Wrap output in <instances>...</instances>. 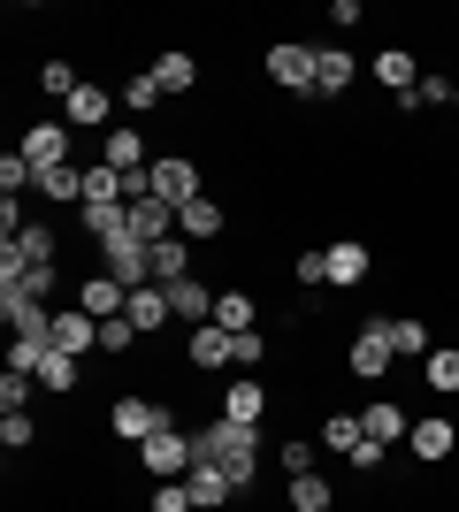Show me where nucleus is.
Here are the masks:
<instances>
[{
    "mask_svg": "<svg viewBox=\"0 0 459 512\" xmlns=\"http://www.w3.org/2000/svg\"><path fill=\"white\" fill-rule=\"evenodd\" d=\"M345 367L360 375V383H383L398 367V344H391V321H368V329H352V344H345Z\"/></svg>",
    "mask_w": 459,
    "mask_h": 512,
    "instance_id": "nucleus-3",
    "label": "nucleus"
},
{
    "mask_svg": "<svg viewBox=\"0 0 459 512\" xmlns=\"http://www.w3.org/2000/svg\"><path fill=\"white\" fill-rule=\"evenodd\" d=\"M222 222H230V214H222V207H215L207 192L176 207V237H184V245H199V237H222Z\"/></svg>",
    "mask_w": 459,
    "mask_h": 512,
    "instance_id": "nucleus-21",
    "label": "nucleus"
},
{
    "mask_svg": "<svg viewBox=\"0 0 459 512\" xmlns=\"http://www.w3.org/2000/svg\"><path fill=\"white\" fill-rule=\"evenodd\" d=\"M184 260H192V245H184V237H161V245H153V283H176V276H192Z\"/></svg>",
    "mask_w": 459,
    "mask_h": 512,
    "instance_id": "nucleus-34",
    "label": "nucleus"
},
{
    "mask_svg": "<svg viewBox=\"0 0 459 512\" xmlns=\"http://www.w3.org/2000/svg\"><path fill=\"white\" fill-rule=\"evenodd\" d=\"M46 344H54V352H69V360H85V352H100V321H92L85 306H54Z\"/></svg>",
    "mask_w": 459,
    "mask_h": 512,
    "instance_id": "nucleus-6",
    "label": "nucleus"
},
{
    "mask_svg": "<svg viewBox=\"0 0 459 512\" xmlns=\"http://www.w3.org/2000/svg\"><path fill=\"white\" fill-rule=\"evenodd\" d=\"M199 459H215L238 490H253V474H261V428H245V421H207L199 428Z\"/></svg>",
    "mask_w": 459,
    "mask_h": 512,
    "instance_id": "nucleus-1",
    "label": "nucleus"
},
{
    "mask_svg": "<svg viewBox=\"0 0 459 512\" xmlns=\"http://www.w3.org/2000/svg\"><path fill=\"white\" fill-rule=\"evenodd\" d=\"M329 31H360V0H329Z\"/></svg>",
    "mask_w": 459,
    "mask_h": 512,
    "instance_id": "nucleus-45",
    "label": "nucleus"
},
{
    "mask_svg": "<svg viewBox=\"0 0 459 512\" xmlns=\"http://www.w3.org/2000/svg\"><path fill=\"white\" fill-rule=\"evenodd\" d=\"M184 490H192V505H199V512H222L230 497H238V482H230V474H222L215 459H199V467L184 474Z\"/></svg>",
    "mask_w": 459,
    "mask_h": 512,
    "instance_id": "nucleus-19",
    "label": "nucleus"
},
{
    "mask_svg": "<svg viewBox=\"0 0 459 512\" xmlns=\"http://www.w3.org/2000/svg\"><path fill=\"white\" fill-rule=\"evenodd\" d=\"M31 192H39V199H77V207H85V169H77V161H62V169H46Z\"/></svg>",
    "mask_w": 459,
    "mask_h": 512,
    "instance_id": "nucleus-28",
    "label": "nucleus"
},
{
    "mask_svg": "<svg viewBox=\"0 0 459 512\" xmlns=\"http://www.w3.org/2000/svg\"><path fill=\"white\" fill-rule=\"evenodd\" d=\"M77 306H85L92 321H115V314H131V291H123L115 276H100V268H92V276H77Z\"/></svg>",
    "mask_w": 459,
    "mask_h": 512,
    "instance_id": "nucleus-14",
    "label": "nucleus"
},
{
    "mask_svg": "<svg viewBox=\"0 0 459 512\" xmlns=\"http://www.w3.org/2000/svg\"><path fill=\"white\" fill-rule=\"evenodd\" d=\"M153 85H161V100H169V92H199V54L169 46V54L153 62Z\"/></svg>",
    "mask_w": 459,
    "mask_h": 512,
    "instance_id": "nucleus-22",
    "label": "nucleus"
},
{
    "mask_svg": "<svg viewBox=\"0 0 459 512\" xmlns=\"http://www.w3.org/2000/svg\"><path fill=\"white\" fill-rule=\"evenodd\" d=\"M153 512H199V505H192L184 482H161V490H153Z\"/></svg>",
    "mask_w": 459,
    "mask_h": 512,
    "instance_id": "nucleus-43",
    "label": "nucleus"
},
{
    "mask_svg": "<svg viewBox=\"0 0 459 512\" xmlns=\"http://www.w3.org/2000/svg\"><path fill=\"white\" fill-rule=\"evenodd\" d=\"M268 85H284V92H314V46L284 39V46H268Z\"/></svg>",
    "mask_w": 459,
    "mask_h": 512,
    "instance_id": "nucleus-7",
    "label": "nucleus"
},
{
    "mask_svg": "<svg viewBox=\"0 0 459 512\" xmlns=\"http://www.w3.org/2000/svg\"><path fill=\"white\" fill-rule=\"evenodd\" d=\"M115 107H123V100H115L108 85H77L69 107H62V123L69 130H115Z\"/></svg>",
    "mask_w": 459,
    "mask_h": 512,
    "instance_id": "nucleus-10",
    "label": "nucleus"
},
{
    "mask_svg": "<svg viewBox=\"0 0 459 512\" xmlns=\"http://www.w3.org/2000/svg\"><path fill=\"white\" fill-rule=\"evenodd\" d=\"M222 421H245V428H261V421H268V390H261V375H238V383L222 390Z\"/></svg>",
    "mask_w": 459,
    "mask_h": 512,
    "instance_id": "nucleus-16",
    "label": "nucleus"
},
{
    "mask_svg": "<svg viewBox=\"0 0 459 512\" xmlns=\"http://www.w3.org/2000/svg\"><path fill=\"white\" fill-rule=\"evenodd\" d=\"M8 253H16L23 268H54V253H62V237L46 230V222H23V237L8 245Z\"/></svg>",
    "mask_w": 459,
    "mask_h": 512,
    "instance_id": "nucleus-26",
    "label": "nucleus"
},
{
    "mask_svg": "<svg viewBox=\"0 0 459 512\" xmlns=\"http://www.w3.org/2000/svg\"><path fill=\"white\" fill-rule=\"evenodd\" d=\"M146 192L169 199V207H184V199H199V169L184 161V153H161V161L146 169Z\"/></svg>",
    "mask_w": 459,
    "mask_h": 512,
    "instance_id": "nucleus-8",
    "label": "nucleus"
},
{
    "mask_svg": "<svg viewBox=\"0 0 459 512\" xmlns=\"http://www.w3.org/2000/svg\"><path fill=\"white\" fill-rule=\"evenodd\" d=\"M284 497H291V512H337V490H329L322 474H299Z\"/></svg>",
    "mask_w": 459,
    "mask_h": 512,
    "instance_id": "nucleus-31",
    "label": "nucleus"
},
{
    "mask_svg": "<svg viewBox=\"0 0 459 512\" xmlns=\"http://www.w3.org/2000/svg\"><path fill=\"white\" fill-rule=\"evenodd\" d=\"M406 451H414L421 467H444V459L459 451V428L444 421V413H421V421H414V436H406Z\"/></svg>",
    "mask_w": 459,
    "mask_h": 512,
    "instance_id": "nucleus-11",
    "label": "nucleus"
},
{
    "mask_svg": "<svg viewBox=\"0 0 459 512\" xmlns=\"http://www.w3.org/2000/svg\"><path fill=\"white\" fill-rule=\"evenodd\" d=\"M31 390H39V375H0V413H23Z\"/></svg>",
    "mask_w": 459,
    "mask_h": 512,
    "instance_id": "nucleus-42",
    "label": "nucleus"
},
{
    "mask_svg": "<svg viewBox=\"0 0 459 512\" xmlns=\"http://www.w3.org/2000/svg\"><path fill=\"white\" fill-rule=\"evenodd\" d=\"M77 85H85V77H77L69 62H46L39 69V92H46V100H62V107H69V92H77Z\"/></svg>",
    "mask_w": 459,
    "mask_h": 512,
    "instance_id": "nucleus-38",
    "label": "nucleus"
},
{
    "mask_svg": "<svg viewBox=\"0 0 459 512\" xmlns=\"http://www.w3.org/2000/svg\"><path fill=\"white\" fill-rule=\"evenodd\" d=\"M322 444H329V451H345V459H352V451L368 444V428H360V413H329V421H322Z\"/></svg>",
    "mask_w": 459,
    "mask_h": 512,
    "instance_id": "nucleus-33",
    "label": "nucleus"
},
{
    "mask_svg": "<svg viewBox=\"0 0 459 512\" xmlns=\"http://www.w3.org/2000/svg\"><path fill=\"white\" fill-rule=\"evenodd\" d=\"M352 77H360V62H352L345 46H314V92H322V100L352 92Z\"/></svg>",
    "mask_w": 459,
    "mask_h": 512,
    "instance_id": "nucleus-17",
    "label": "nucleus"
},
{
    "mask_svg": "<svg viewBox=\"0 0 459 512\" xmlns=\"http://www.w3.org/2000/svg\"><path fill=\"white\" fill-rule=\"evenodd\" d=\"M39 390H77V360H69V352H46V367H39Z\"/></svg>",
    "mask_w": 459,
    "mask_h": 512,
    "instance_id": "nucleus-41",
    "label": "nucleus"
},
{
    "mask_svg": "<svg viewBox=\"0 0 459 512\" xmlns=\"http://www.w3.org/2000/svg\"><path fill=\"white\" fill-rule=\"evenodd\" d=\"M16 153L31 161V176H46V169H62L69 153H77V130H69V123H31Z\"/></svg>",
    "mask_w": 459,
    "mask_h": 512,
    "instance_id": "nucleus-5",
    "label": "nucleus"
},
{
    "mask_svg": "<svg viewBox=\"0 0 459 512\" xmlns=\"http://www.w3.org/2000/svg\"><path fill=\"white\" fill-rule=\"evenodd\" d=\"M421 383H429V390H444V398H452V390H459V344H437V352L421 360Z\"/></svg>",
    "mask_w": 459,
    "mask_h": 512,
    "instance_id": "nucleus-29",
    "label": "nucleus"
},
{
    "mask_svg": "<svg viewBox=\"0 0 459 512\" xmlns=\"http://www.w3.org/2000/svg\"><path fill=\"white\" fill-rule=\"evenodd\" d=\"M375 85H391V92H414V85H421V62L406 54V46H383V54H375Z\"/></svg>",
    "mask_w": 459,
    "mask_h": 512,
    "instance_id": "nucleus-25",
    "label": "nucleus"
},
{
    "mask_svg": "<svg viewBox=\"0 0 459 512\" xmlns=\"http://www.w3.org/2000/svg\"><path fill=\"white\" fill-rule=\"evenodd\" d=\"M368 245H360V237H337V245H329L322 253V276H329V291H352V283H368Z\"/></svg>",
    "mask_w": 459,
    "mask_h": 512,
    "instance_id": "nucleus-12",
    "label": "nucleus"
},
{
    "mask_svg": "<svg viewBox=\"0 0 459 512\" xmlns=\"http://www.w3.org/2000/svg\"><path fill=\"white\" fill-rule=\"evenodd\" d=\"M39 444V421L31 413H0V451H31Z\"/></svg>",
    "mask_w": 459,
    "mask_h": 512,
    "instance_id": "nucleus-36",
    "label": "nucleus"
},
{
    "mask_svg": "<svg viewBox=\"0 0 459 512\" xmlns=\"http://www.w3.org/2000/svg\"><path fill=\"white\" fill-rule=\"evenodd\" d=\"M138 344V321L131 314H115V321H100V352H115V360H123V352H131Z\"/></svg>",
    "mask_w": 459,
    "mask_h": 512,
    "instance_id": "nucleus-40",
    "label": "nucleus"
},
{
    "mask_svg": "<svg viewBox=\"0 0 459 512\" xmlns=\"http://www.w3.org/2000/svg\"><path fill=\"white\" fill-rule=\"evenodd\" d=\"M230 344H238L230 329H215V321H199V329H192V344H184V360H192L199 375H215V367H230Z\"/></svg>",
    "mask_w": 459,
    "mask_h": 512,
    "instance_id": "nucleus-20",
    "label": "nucleus"
},
{
    "mask_svg": "<svg viewBox=\"0 0 459 512\" xmlns=\"http://www.w3.org/2000/svg\"><path fill=\"white\" fill-rule=\"evenodd\" d=\"M276 467H284V482H299V474H314V444H306V436H291V444H276Z\"/></svg>",
    "mask_w": 459,
    "mask_h": 512,
    "instance_id": "nucleus-39",
    "label": "nucleus"
},
{
    "mask_svg": "<svg viewBox=\"0 0 459 512\" xmlns=\"http://www.w3.org/2000/svg\"><path fill=\"white\" fill-rule=\"evenodd\" d=\"M123 230H131V214H123V207H85V237H92V245H108V237H123Z\"/></svg>",
    "mask_w": 459,
    "mask_h": 512,
    "instance_id": "nucleus-35",
    "label": "nucleus"
},
{
    "mask_svg": "<svg viewBox=\"0 0 459 512\" xmlns=\"http://www.w3.org/2000/svg\"><path fill=\"white\" fill-rule=\"evenodd\" d=\"M261 360H268V337H261V329H245V337L230 344V367H238V375H261Z\"/></svg>",
    "mask_w": 459,
    "mask_h": 512,
    "instance_id": "nucleus-37",
    "label": "nucleus"
},
{
    "mask_svg": "<svg viewBox=\"0 0 459 512\" xmlns=\"http://www.w3.org/2000/svg\"><path fill=\"white\" fill-rule=\"evenodd\" d=\"M100 161H108L115 176H146L153 169V146L138 138V123H115L108 138H100Z\"/></svg>",
    "mask_w": 459,
    "mask_h": 512,
    "instance_id": "nucleus-9",
    "label": "nucleus"
},
{
    "mask_svg": "<svg viewBox=\"0 0 459 512\" xmlns=\"http://www.w3.org/2000/svg\"><path fill=\"white\" fill-rule=\"evenodd\" d=\"M215 329H230V337L261 329V299L253 291H215Z\"/></svg>",
    "mask_w": 459,
    "mask_h": 512,
    "instance_id": "nucleus-23",
    "label": "nucleus"
},
{
    "mask_svg": "<svg viewBox=\"0 0 459 512\" xmlns=\"http://www.w3.org/2000/svg\"><path fill=\"white\" fill-rule=\"evenodd\" d=\"M459 77H421V107H452Z\"/></svg>",
    "mask_w": 459,
    "mask_h": 512,
    "instance_id": "nucleus-44",
    "label": "nucleus"
},
{
    "mask_svg": "<svg viewBox=\"0 0 459 512\" xmlns=\"http://www.w3.org/2000/svg\"><path fill=\"white\" fill-rule=\"evenodd\" d=\"M115 100H123V115H153V107H161V85H153V69L123 77V85H115Z\"/></svg>",
    "mask_w": 459,
    "mask_h": 512,
    "instance_id": "nucleus-30",
    "label": "nucleus"
},
{
    "mask_svg": "<svg viewBox=\"0 0 459 512\" xmlns=\"http://www.w3.org/2000/svg\"><path fill=\"white\" fill-rule=\"evenodd\" d=\"M161 291H169V314L184 321V329H199V321H215V291H207L199 276H176V283H161Z\"/></svg>",
    "mask_w": 459,
    "mask_h": 512,
    "instance_id": "nucleus-15",
    "label": "nucleus"
},
{
    "mask_svg": "<svg viewBox=\"0 0 459 512\" xmlns=\"http://www.w3.org/2000/svg\"><path fill=\"white\" fill-rule=\"evenodd\" d=\"M291 276H299L306 291H322V283H329V276H322V253H299V268H291Z\"/></svg>",
    "mask_w": 459,
    "mask_h": 512,
    "instance_id": "nucleus-46",
    "label": "nucleus"
},
{
    "mask_svg": "<svg viewBox=\"0 0 459 512\" xmlns=\"http://www.w3.org/2000/svg\"><path fill=\"white\" fill-rule=\"evenodd\" d=\"M391 344H398V360H429V352H437V344H429V321H414V314L391 321Z\"/></svg>",
    "mask_w": 459,
    "mask_h": 512,
    "instance_id": "nucleus-32",
    "label": "nucleus"
},
{
    "mask_svg": "<svg viewBox=\"0 0 459 512\" xmlns=\"http://www.w3.org/2000/svg\"><path fill=\"white\" fill-rule=\"evenodd\" d=\"M138 467L153 474V482H184V474L199 467V436H184V428H161V436H146V444H138Z\"/></svg>",
    "mask_w": 459,
    "mask_h": 512,
    "instance_id": "nucleus-2",
    "label": "nucleus"
},
{
    "mask_svg": "<svg viewBox=\"0 0 459 512\" xmlns=\"http://www.w3.org/2000/svg\"><path fill=\"white\" fill-rule=\"evenodd\" d=\"M360 428H368V444H383V451H391V444H406V436H414V413H406V406H391V398H375V406L360 413Z\"/></svg>",
    "mask_w": 459,
    "mask_h": 512,
    "instance_id": "nucleus-18",
    "label": "nucleus"
},
{
    "mask_svg": "<svg viewBox=\"0 0 459 512\" xmlns=\"http://www.w3.org/2000/svg\"><path fill=\"white\" fill-rule=\"evenodd\" d=\"M131 321H138V337H153V329H169V291H161V283H138L131 291Z\"/></svg>",
    "mask_w": 459,
    "mask_h": 512,
    "instance_id": "nucleus-24",
    "label": "nucleus"
},
{
    "mask_svg": "<svg viewBox=\"0 0 459 512\" xmlns=\"http://www.w3.org/2000/svg\"><path fill=\"white\" fill-rule=\"evenodd\" d=\"M0 314H8L16 337H46V329H54V306H46V299H8Z\"/></svg>",
    "mask_w": 459,
    "mask_h": 512,
    "instance_id": "nucleus-27",
    "label": "nucleus"
},
{
    "mask_svg": "<svg viewBox=\"0 0 459 512\" xmlns=\"http://www.w3.org/2000/svg\"><path fill=\"white\" fill-rule=\"evenodd\" d=\"M123 214H131V237H138V245H161V237H176V207H169V199H153V192L123 199Z\"/></svg>",
    "mask_w": 459,
    "mask_h": 512,
    "instance_id": "nucleus-13",
    "label": "nucleus"
},
{
    "mask_svg": "<svg viewBox=\"0 0 459 512\" xmlns=\"http://www.w3.org/2000/svg\"><path fill=\"white\" fill-rule=\"evenodd\" d=\"M169 421H176V413H169V406H153V398H115V406H108V428H115L131 451L146 444V436H161Z\"/></svg>",
    "mask_w": 459,
    "mask_h": 512,
    "instance_id": "nucleus-4",
    "label": "nucleus"
},
{
    "mask_svg": "<svg viewBox=\"0 0 459 512\" xmlns=\"http://www.w3.org/2000/svg\"><path fill=\"white\" fill-rule=\"evenodd\" d=\"M452 115H459V92H452Z\"/></svg>",
    "mask_w": 459,
    "mask_h": 512,
    "instance_id": "nucleus-47",
    "label": "nucleus"
}]
</instances>
